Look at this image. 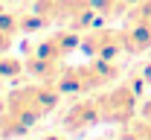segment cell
Instances as JSON below:
<instances>
[{
	"label": "cell",
	"instance_id": "277c9868",
	"mask_svg": "<svg viewBox=\"0 0 151 140\" xmlns=\"http://www.w3.org/2000/svg\"><path fill=\"white\" fill-rule=\"evenodd\" d=\"M76 47H81V38H78V32H76V29L67 26V29H61V32L47 35V38L35 47V53L47 56V59H55V61H64Z\"/></svg>",
	"mask_w": 151,
	"mask_h": 140
},
{
	"label": "cell",
	"instance_id": "52a82bcc",
	"mask_svg": "<svg viewBox=\"0 0 151 140\" xmlns=\"http://www.w3.org/2000/svg\"><path fill=\"white\" fill-rule=\"evenodd\" d=\"M29 125H32L29 120H23L20 114L9 111V108H3V111H0V137H6V140L23 137V134L29 131Z\"/></svg>",
	"mask_w": 151,
	"mask_h": 140
},
{
	"label": "cell",
	"instance_id": "3957f363",
	"mask_svg": "<svg viewBox=\"0 0 151 140\" xmlns=\"http://www.w3.org/2000/svg\"><path fill=\"white\" fill-rule=\"evenodd\" d=\"M81 50L93 59H116L125 53V32L116 29H93L81 38Z\"/></svg>",
	"mask_w": 151,
	"mask_h": 140
},
{
	"label": "cell",
	"instance_id": "9c48e42d",
	"mask_svg": "<svg viewBox=\"0 0 151 140\" xmlns=\"http://www.w3.org/2000/svg\"><path fill=\"white\" fill-rule=\"evenodd\" d=\"M26 70V64H20L18 59H0V79H18L20 73Z\"/></svg>",
	"mask_w": 151,
	"mask_h": 140
},
{
	"label": "cell",
	"instance_id": "30bf717a",
	"mask_svg": "<svg viewBox=\"0 0 151 140\" xmlns=\"http://www.w3.org/2000/svg\"><path fill=\"white\" fill-rule=\"evenodd\" d=\"M137 79L151 82V61H145V64H139V67H137Z\"/></svg>",
	"mask_w": 151,
	"mask_h": 140
},
{
	"label": "cell",
	"instance_id": "7a4b0ae2",
	"mask_svg": "<svg viewBox=\"0 0 151 140\" xmlns=\"http://www.w3.org/2000/svg\"><path fill=\"white\" fill-rule=\"evenodd\" d=\"M99 117L108 125H128L137 114V94L131 85H113L96 96Z\"/></svg>",
	"mask_w": 151,
	"mask_h": 140
},
{
	"label": "cell",
	"instance_id": "8992f818",
	"mask_svg": "<svg viewBox=\"0 0 151 140\" xmlns=\"http://www.w3.org/2000/svg\"><path fill=\"white\" fill-rule=\"evenodd\" d=\"M145 50H151V26L128 20V29H125V53L128 56H139Z\"/></svg>",
	"mask_w": 151,
	"mask_h": 140
},
{
	"label": "cell",
	"instance_id": "7c38bea8",
	"mask_svg": "<svg viewBox=\"0 0 151 140\" xmlns=\"http://www.w3.org/2000/svg\"><path fill=\"white\" fill-rule=\"evenodd\" d=\"M44 140H61V137H44Z\"/></svg>",
	"mask_w": 151,
	"mask_h": 140
},
{
	"label": "cell",
	"instance_id": "8fae6325",
	"mask_svg": "<svg viewBox=\"0 0 151 140\" xmlns=\"http://www.w3.org/2000/svg\"><path fill=\"white\" fill-rule=\"evenodd\" d=\"M139 114H142V120H148V123H151V99H148V102H142Z\"/></svg>",
	"mask_w": 151,
	"mask_h": 140
},
{
	"label": "cell",
	"instance_id": "ba28073f",
	"mask_svg": "<svg viewBox=\"0 0 151 140\" xmlns=\"http://www.w3.org/2000/svg\"><path fill=\"white\" fill-rule=\"evenodd\" d=\"M128 20H134V23H145V26H151V0H139L137 6L131 9V15H128Z\"/></svg>",
	"mask_w": 151,
	"mask_h": 140
},
{
	"label": "cell",
	"instance_id": "6da1fadb",
	"mask_svg": "<svg viewBox=\"0 0 151 140\" xmlns=\"http://www.w3.org/2000/svg\"><path fill=\"white\" fill-rule=\"evenodd\" d=\"M116 76H119V67L113 64V59H93L78 67H61L55 85L61 94H87L96 88H105Z\"/></svg>",
	"mask_w": 151,
	"mask_h": 140
},
{
	"label": "cell",
	"instance_id": "4fadbf2b",
	"mask_svg": "<svg viewBox=\"0 0 151 140\" xmlns=\"http://www.w3.org/2000/svg\"><path fill=\"white\" fill-rule=\"evenodd\" d=\"M102 140H111V137H102Z\"/></svg>",
	"mask_w": 151,
	"mask_h": 140
},
{
	"label": "cell",
	"instance_id": "5b68a950",
	"mask_svg": "<svg viewBox=\"0 0 151 140\" xmlns=\"http://www.w3.org/2000/svg\"><path fill=\"white\" fill-rule=\"evenodd\" d=\"M96 123H102L96 99H78V102H73L70 111L64 114V128L73 131V134H81V131L93 128Z\"/></svg>",
	"mask_w": 151,
	"mask_h": 140
}]
</instances>
